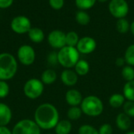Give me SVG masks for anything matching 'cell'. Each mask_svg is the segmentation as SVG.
I'll list each match as a JSON object with an SVG mask.
<instances>
[{"instance_id": "28", "label": "cell", "mask_w": 134, "mask_h": 134, "mask_svg": "<svg viewBox=\"0 0 134 134\" xmlns=\"http://www.w3.org/2000/svg\"><path fill=\"white\" fill-rule=\"evenodd\" d=\"M124 58L126 60V65L134 67V44L130 45L124 54Z\"/></svg>"}, {"instance_id": "25", "label": "cell", "mask_w": 134, "mask_h": 134, "mask_svg": "<svg viewBox=\"0 0 134 134\" xmlns=\"http://www.w3.org/2000/svg\"><path fill=\"white\" fill-rule=\"evenodd\" d=\"M130 23L126 18L118 19L116 22V29L121 34H126L130 31Z\"/></svg>"}, {"instance_id": "34", "label": "cell", "mask_w": 134, "mask_h": 134, "mask_svg": "<svg viewBox=\"0 0 134 134\" xmlns=\"http://www.w3.org/2000/svg\"><path fill=\"white\" fill-rule=\"evenodd\" d=\"M47 62L50 65H55L58 63V59H57V52H51L48 54L47 56Z\"/></svg>"}, {"instance_id": "9", "label": "cell", "mask_w": 134, "mask_h": 134, "mask_svg": "<svg viewBox=\"0 0 134 134\" xmlns=\"http://www.w3.org/2000/svg\"><path fill=\"white\" fill-rule=\"evenodd\" d=\"M10 28L13 32L16 34H25L32 28L31 20L24 15H18L14 17L10 22Z\"/></svg>"}, {"instance_id": "21", "label": "cell", "mask_w": 134, "mask_h": 134, "mask_svg": "<svg viewBox=\"0 0 134 134\" xmlns=\"http://www.w3.org/2000/svg\"><path fill=\"white\" fill-rule=\"evenodd\" d=\"M122 95L127 101L134 102V80L126 82L122 88Z\"/></svg>"}, {"instance_id": "26", "label": "cell", "mask_w": 134, "mask_h": 134, "mask_svg": "<svg viewBox=\"0 0 134 134\" xmlns=\"http://www.w3.org/2000/svg\"><path fill=\"white\" fill-rule=\"evenodd\" d=\"M97 2V0H75V6L80 10H86L93 8Z\"/></svg>"}, {"instance_id": "8", "label": "cell", "mask_w": 134, "mask_h": 134, "mask_svg": "<svg viewBox=\"0 0 134 134\" xmlns=\"http://www.w3.org/2000/svg\"><path fill=\"white\" fill-rule=\"evenodd\" d=\"M110 13L116 19L126 18L130 11V6L126 0H111L108 4Z\"/></svg>"}, {"instance_id": "18", "label": "cell", "mask_w": 134, "mask_h": 134, "mask_svg": "<svg viewBox=\"0 0 134 134\" xmlns=\"http://www.w3.org/2000/svg\"><path fill=\"white\" fill-rule=\"evenodd\" d=\"M54 130L56 134H70L72 130V124L68 119L60 120Z\"/></svg>"}, {"instance_id": "6", "label": "cell", "mask_w": 134, "mask_h": 134, "mask_svg": "<svg viewBox=\"0 0 134 134\" xmlns=\"http://www.w3.org/2000/svg\"><path fill=\"white\" fill-rule=\"evenodd\" d=\"M41 129L32 119L24 118L18 121L13 127V134H41Z\"/></svg>"}, {"instance_id": "3", "label": "cell", "mask_w": 134, "mask_h": 134, "mask_svg": "<svg viewBox=\"0 0 134 134\" xmlns=\"http://www.w3.org/2000/svg\"><path fill=\"white\" fill-rule=\"evenodd\" d=\"M80 107L85 115L91 118L100 116L104 109L102 100L94 95H90L84 97Z\"/></svg>"}, {"instance_id": "14", "label": "cell", "mask_w": 134, "mask_h": 134, "mask_svg": "<svg viewBox=\"0 0 134 134\" xmlns=\"http://www.w3.org/2000/svg\"><path fill=\"white\" fill-rule=\"evenodd\" d=\"M13 118L11 108L5 103L0 102V126H7Z\"/></svg>"}, {"instance_id": "20", "label": "cell", "mask_w": 134, "mask_h": 134, "mask_svg": "<svg viewBox=\"0 0 134 134\" xmlns=\"http://www.w3.org/2000/svg\"><path fill=\"white\" fill-rule=\"evenodd\" d=\"M126 101V98L121 93H114L109 97L108 100L109 105L112 108H115V109L123 107Z\"/></svg>"}, {"instance_id": "33", "label": "cell", "mask_w": 134, "mask_h": 134, "mask_svg": "<svg viewBox=\"0 0 134 134\" xmlns=\"http://www.w3.org/2000/svg\"><path fill=\"white\" fill-rule=\"evenodd\" d=\"M49 4L53 9L59 10L63 8L64 5V0H49Z\"/></svg>"}, {"instance_id": "16", "label": "cell", "mask_w": 134, "mask_h": 134, "mask_svg": "<svg viewBox=\"0 0 134 134\" xmlns=\"http://www.w3.org/2000/svg\"><path fill=\"white\" fill-rule=\"evenodd\" d=\"M27 36L30 40L35 43H40L45 39V33L43 30L37 27H32L27 32Z\"/></svg>"}, {"instance_id": "2", "label": "cell", "mask_w": 134, "mask_h": 134, "mask_svg": "<svg viewBox=\"0 0 134 134\" xmlns=\"http://www.w3.org/2000/svg\"><path fill=\"white\" fill-rule=\"evenodd\" d=\"M18 70V61L12 54L0 53V81L13 79Z\"/></svg>"}, {"instance_id": "37", "label": "cell", "mask_w": 134, "mask_h": 134, "mask_svg": "<svg viewBox=\"0 0 134 134\" xmlns=\"http://www.w3.org/2000/svg\"><path fill=\"white\" fill-rule=\"evenodd\" d=\"M0 134H13L7 126H0Z\"/></svg>"}, {"instance_id": "35", "label": "cell", "mask_w": 134, "mask_h": 134, "mask_svg": "<svg viewBox=\"0 0 134 134\" xmlns=\"http://www.w3.org/2000/svg\"><path fill=\"white\" fill-rule=\"evenodd\" d=\"M14 0H0V9H6L10 7Z\"/></svg>"}, {"instance_id": "32", "label": "cell", "mask_w": 134, "mask_h": 134, "mask_svg": "<svg viewBox=\"0 0 134 134\" xmlns=\"http://www.w3.org/2000/svg\"><path fill=\"white\" fill-rule=\"evenodd\" d=\"M99 134H112L113 133V127L109 123L102 124L98 129Z\"/></svg>"}, {"instance_id": "11", "label": "cell", "mask_w": 134, "mask_h": 134, "mask_svg": "<svg viewBox=\"0 0 134 134\" xmlns=\"http://www.w3.org/2000/svg\"><path fill=\"white\" fill-rule=\"evenodd\" d=\"M97 46V43L95 39L90 36H84L79 39L76 48L79 54H90L96 50Z\"/></svg>"}, {"instance_id": "24", "label": "cell", "mask_w": 134, "mask_h": 134, "mask_svg": "<svg viewBox=\"0 0 134 134\" xmlns=\"http://www.w3.org/2000/svg\"><path fill=\"white\" fill-rule=\"evenodd\" d=\"M79 34L75 31H71L66 33V46L76 47L79 41Z\"/></svg>"}, {"instance_id": "5", "label": "cell", "mask_w": 134, "mask_h": 134, "mask_svg": "<svg viewBox=\"0 0 134 134\" xmlns=\"http://www.w3.org/2000/svg\"><path fill=\"white\" fill-rule=\"evenodd\" d=\"M45 85L40 79L31 78L27 80L23 88L24 96L30 100H36L41 97L44 92Z\"/></svg>"}, {"instance_id": "15", "label": "cell", "mask_w": 134, "mask_h": 134, "mask_svg": "<svg viewBox=\"0 0 134 134\" xmlns=\"http://www.w3.org/2000/svg\"><path fill=\"white\" fill-rule=\"evenodd\" d=\"M115 124L119 130L127 132L130 129L132 125L131 118L127 116L124 112H121L116 116Z\"/></svg>"}, {"instance_id": "41", "label": "cell", "mask_w": 134, "mask_h": 134, "mask_svg": "<svg viewBox=\"0 0 134 134\" xmlns=\"http://www.w3.org/2000/svg\"><path fill=\"white\" fill-rule=\"evenodd\" d=\"M46 134H53V133H46Z\"/></svg>"}, {"instance_id": "1", "label": "cell", "mask_w": 134, "mask_h": 134, "mask_svg": "<svg viewBox=\"0 0 134 134\" xmlns=\"http://www.w3.org/2000/svg\"><path fill=\"white\" fill-rule=\"evenodd\" d=\"M34 121L41 130H50L60 121L57 108L52 103H44L37 107L34 113Z\"/></svg>"}, {"instance_id": "19", "label": "cell", "mask_w": 134, "mask_h": 134, "mask_svg": "<svg viewBox=\"0 0 134 134\" xmlns=\"http://www.w3.org/2000/svg\"><path fill=\"white\" fill-rule=\"evenodd\" d=\"M74 70L79 77H83L89 73L90 70V66L89 62L85 59H79L74 67Z\"/></svg>"}, {"instance_id": "12", "label": "cell", "mask_w": 134, "mask_h": 134, "mask_svg": "<svg viewBox=\"0 0 134 134\" xmlns=\"http://www.w3.org/2000/svg\"><path fill=\"white\" fill-rule=\"evenodd\" d=\"M83 100L82 93L77 89H69L65 93V101L70 107H80Z\"/></svg>"}, {"instance_id": "13", "label": "cell", "mask_w": 134, "mask_h": 134, "mask_svg": "<svg viewBox=\"0 0 134 134\" xmlns=\"http://www.w3.org/2000/svg\"><path fill=\"white\" fill-rule=\"evenodd\" d=\"M60 81L68 87L75 86L79 81V76L71 69H64L60 73Z\"/></svg>"}, {"instance_id": "4", "label": "cell", "mask_w": 134, "mask_h": 134, "mask_svg": "<svg viewBox=\"0 0 134 134\" xmlns=\"http://www.w3.org/2000/svg\"><path fill=\"white\" fill-rule=\"evenodd\" d=\"M80 54L76 47L65 46L57 52L58 63L64 69H72L79 61Z\"/></svg>"}, {"instance_id": "17", "label": "cell", "mask_w": 134, "mask_h": 134, "mask_svg": "<svg viewBox=\"0 0 134 134\" xmlns=\"http://www.w3.org/2000/svg\"><path fill=\"white\" fill-rule=\"evenodd\" d=\"M57 79V73L53 69H46L45 70L42 74L40 80L44 84V85H50L55 83Z\"/></svg>"}, {"instance_id": "10", "label": "cell", "mask_w": 134, "mask_h": 134, "mask_svg": "<svg viewBox=\"0 0 134 134\" xmlns=\"http://www.w3.org/2000/svg\"><path fill=\"white\" fill-rule=\"evenodd\" d=\"M49 46L54 49H61L66 46V33L59 29L51 31L47 36Z\"/></svg>"}, {"instance_id": "36", "label": "cell", "mask_w": 134, "mask_h": 134, "mask_svg": "<svg viewBox=\"0 0 134 134\" xmlns=\"http://www.w3.org/2000/svg\"><path fill=\"white\" fill-rule=\"evenodd\" d=\"M115 64L118 67H124L126 65L124 57H119L115 60Z\"/></svg>"}, {"instance_id": "23", "label": "cell", "mask_w": 134, "mask_h": 134, "mask_svg": "<svg viewBox=\"0 0 134 134\" xmlns=\"http://www.w3.org/2000/svg\"><path fill=\"white\" fill-rule=\"evenodd\" d=\"M83 115L80 107H70L68 110L67 116L70 121H77Z\"/></svg>"}, {"instance_id": "40", "label": "cell", "mask_w": 134, "mask_h": 134, "mask_svg": "<svg viewBox=\"0 0 134 134\" xmlns=\"http://www.w3.org/2000/svg\"><path fill=\"white\" fill-rule=\"evenodd\" d=\"M97 1H99L100 2H107L108 0H97Z\"/></svg>"}, {"instance_id": "7", "label": "cell", "mask_w": 134, "mask_h": 134, "mask_svg": "<svg viewBox=\"0 0 134 134\" xmlns=\"http://www.w3.org/2000/svg\"><path fill=\"white\" fill-rule=\"evenodd\" d=\"M36 58L35 49L28 44L21 45L16 51V59L23 66H31Z\"/></svg>"}, {"instance_id": "31", "label": "cell", "mask_w": 134, "mask_h": 134, "mask_svg": "<svg viewBox=\"0 0 134 134\" xmlns=\"http://www.w3.org/2000/svg\"><path fill=\"white\" fill-rule=\"evenodd\" d=\"M9 85L5 81H0V99L6 98L9 94Z\"/></svg>"}, {"instance_id": "30", "label": "cell", "mask_w": 134, "mask_h": 134, "mask_svg": "<svg viewBox=\"0 0 134 134\" xmlns=\"http://www.w3.org/2000/svg\"><path fill=\"white\" fill-rule=\"evenodd\" d=\"M123 112L130 118H134V102L126 101L123 107Z\"/></svg>"}, {"instance_id": "39", "label": "cell", "mask_w": 134, "mask_h": 134, "mask_svg": "<svg viewBox=\"0 0 134 134\" xmlns=\"http://www.w3.org/2000/svg\"><path fill=\"white\" fill-rule=\"evenodd\" d=\"M125 134H134V131H127Z\"/></svg>"}, {"instance_id": "22", "label": "cell", "mask_w": 134, "mask_h": 134, "mask_svg": "<svg viewBox=\"0 0 134 134\" xmlns=\"http://www.w3.org/2000/svg\"><path fill=\"white\" fill-rule=\"evenodd\" d=\"M75 21L80 25L85 26L90 24L91 21V17L87 12L84 10H79L75 13Z\"/></svg>"}, {"instance_id": "27", "label": "cell", "mask_w": 134, "mask_h": 134, "mask_svg": "<svg viewBox=\"0 0 134 134\" xmlns=\"http://www.w3.org/2000/svg\"><path fill=\"white\" fill-rule=\"evenodd\" d=\"M122 78L126 81H131L134 80V67L129 66V65H126L124 67H122Z\"/></svg>"}, {"instance_id": "38", "label": "cell", "mask_w": 134, "mask_h": 134, "mask_svg": "<svg viewBox=\"0 0 134 134\" xmlns=\"http://www.w3.org/2000/svg\"><path fill=\"white\" fill-rule=\"evenodd\" d=\"M130 31L131 32L132 35L134 36V21L130 23Z\"/></svg>"}, {"instance_id": "29", "label": "cell", "mask_w": 134, "mask_h": 134, "mask_svg": "<svg viewBox=\"0 0 134 134\" xmlns=\"http://www.w3.org/2000/svg\"><path fill=\"white\" fill-rule=\"evenodd\" d=\"M78 134H99V133L98 130H97V128H95L93 126L84 124L79 128Z\"/></svg>"}]
</instances>
